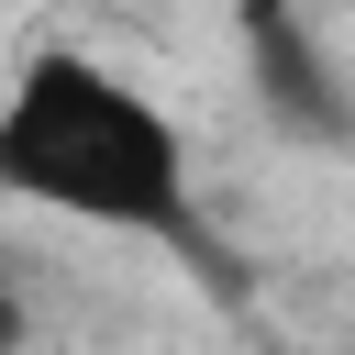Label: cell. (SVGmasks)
Listing matches in <instances>:
<instances>
[{"mask_svg": "<svg viewBox=\"0 0 355 355\" xmlns=\"http://www.w3.org/2000/svg\"><path fill=\"white\" fill-rule=\"evenodd\" d=\"M0 200L55 211L78 233H122V244H166L211 300H233V255L200 222V178H189V133L178 111L122 78L89 44H33L0 78Z\"/></svg>", "mask_w": 355, "mask_h": 355, "instance_id": "obj_1", "label": "cell"}, {"mask_svg": "<svg viewBox=\"0 0 355 355\" xmlns=\"http://www.w3.org/2000/svg\"><path fill=\"white\" fill-rule=\"evenodd\" d=\"M233 44H244V89H255L266 133H288L311 155H355V89L300 0H233Z\"/></svg>", "mask_w": 355, "mask_h": 355, "instance_id": "obj_2", "label": "cell"}, {"mask_svg": "<svg viewBox=\"0 0 355 355\" xmlns=\"http://www.w3.org/2000/svg\"><path fill=\"white\" fill-rule=\"evenodd\" d=\"M22 344V300H11V277H0V355Z\"/></svg>", "mask_w": 355, "mask_h": 355, "instance_id": "obj_3", "label": "cell"}]
</instances>
